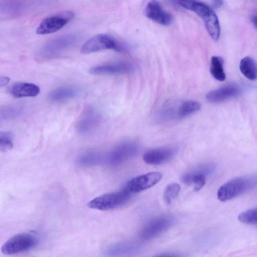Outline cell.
I'll return each mask as SVG.
<instances>
[{
    "label": "cell",
    "mask_w": 257,
    "mask_h": 257,
    "mask_svg": "<svg viewBox=\"0 0 257 257\" xmlns=\"http://www.w3.org/2000/svg\"><path fill=\"white\" fill-rule=\"evenodd\" d=\"M178 5L191 11L200 17L204 22L205 28L215 41L220 37V27L216 14L208 5L199 1H174Z\"/></svg>",
    "instance_id": "6da1fadb"
},
{
    "label": "cell",
    "mask_w": 257,
    "mask_h": 257,
    "mask_svg": "<svg viewBox=\"0 0 257 257\" xmlns=\"http://www.w3.org/2000/svg\"><path fill=\"white\" fill-rule=\"evenodd\" d=\"M78 41V36L67 34L58 36L44 44L36 53V59L39 62L51 60L73 47Z\"/></svg>",
    "instance_id": "7a4b0ae2"
},
{
    "label": "cell",
    "mask_w": 257,
    "mask_h": 257,
    "mask_svg": "<svg viewBox=\"0 0 257 257\" xmlns=\"http://www.w3.org/2000/svg\"><path fill=\"white\" fill-rule=\"evenodd\" d=\"M257 184L254 176H241L232 179L220 187L217 198L225 202L235 198L252 189Z\"/></svg>",
    "instance_id": "3957f363"
},
{
    "label": "cell",
    "mask_w": 257,
    "mask_h": 257,
    "mask_svg": "<svg viewBox=\"0 0 257 257\" xmlns=\"http://www.w3.org/2000/svg\"><path fill=\"white\" fill-rule=\"evenodd\" d=\"M106 49H111L119 52L127 51L125 44L115 37L107 34H98L88 39L81 47V52L90 54Z\"/></svg>",
    "instance_id": "277c9868"
},
{
    "label": "cell",
    "mask_w": 257,
    "mask_h": 257,
    "mask_svg": "<svg viewBox=\"0 0 257 257\" xmlns=\"http://www.w3.org/2000/svg\"><path fill=\"white\" fill-rule=\"evenodd\" d=\"M132 193L126 186L119 191L103 194L90 200L88 207L102 211L113 209L126 204Z\"/></svg>",
    "instance_id": "5b68a950"
},
{
    "label": "cell",
    "mask_w": 257,
    "mask_h": 257,
    "mask_svg": "<svg viewBox=\"0 0 257 257\" xmlns=\"http://www.w3.org/2000/svg\"><path fill=\"white\" fill-rule=\"evenodd\" d=\"M36 237L29 233H21L12 237L1 248L2 252L7 255L19 253L28 250L36 244Z\"/></svg>",
    "instance_id": "8992f818"
},
{
    "label": "cell",
    "mask_w": 257,
    "mask_h": 257,
    "mask_svg": "<svg viewBox=\"0 0 257 257\" xmlns=\"http://www.w3.org/2000/svg\"><path fill=\"white\" fill-rule=\"evenodd\" d=\"M74 17L72 12H64L44 19L37 27L36 33L47 35L55 33L65 26Z\"/></svg>",
    "instance_id": "52a82bcc"
},
{
    "label": "cell",
    "mask_w": 257,
    "mask_h": 257,
    "mask_svg": "<svg viewBox=\"0 0 257 257\" xmlns=\"http://www.w3.org/2000/svg\"><path fill=\"white\" fill-rule=\"evenodd\" d=\"M138 151V146L134 143H123L114 148L103 158L110 165H116L133 156Z\"/></svg>",
    "instance_id": "ba28073f"
},
{
    "label": "cell",
    "mask_w": 257,
    "mask_h": 257,
    "mask_svg": "<svg viewBox=\"0 0 257 257\" xmlns=\"http://www.w3.org/2000/svg\"><path fill=\"white\" fill-rule=\"evenodd\" d=\"M162 178L160 172H149L133 178L127 182L126 187L132 194L137 193L155 185Z\"/></svg>",
    "instance_id": "9c48e42d"
},
{
    "label": "cell",
    "mask_w": 257,
    "mask_h": 257,
    "mask_svg": "<svg viewBox=\"0 0 257 257\" xmlns=\"http://www.w3.org/2000/svg\"><path fill=\"white\" fill-rule=\"evenodd\" d=\"M173 223L172 217L162 216L154 218L141 230L140 236L144 239H150L157 236L169 228Z\"/></svg>",
    "instance_id": "30bf717a"
},
{
    "label": "cell",
    "mask_w": 257,
    "mask_h": 257,
    "mask_svg": "<svg viewBox=\"0 0 257 257\" xmlns=\"http://www.w3.org/2000/svg\"><path fill=\"white\" fill-rule=\"evenodd\" d=\"M214 169L215 166L213 164L202 165L184 175L182 180L186 184H193L194 191H198L205 185L206 176L211 174Z\"/></svg>",
    "instance_id": "8fae6325"
},
{
    "label": "cell",
    "mask_w": 257,
    "mask_h": 257,
    "mask_svg": "<svg viewBox=\"0 0 257 257\" xmlns=\"http://www.w3.org/2000/svg\"><path fill=\"white\" fill-rule=\"evenodd\" d=\"M144 13L147 18L161 25H170L173 21L172 16L156 1H151L147 4Z\"/></svg>",
    "instance_id": "7c38bea8"
},
{
    "label": "cell",
    "mask_w": 257,
    "mask_h": 257,
    "mask_svg": "<svg viewBox=\"0 0 257 257\" xmlns=\"http://www.w3.org/2000/svg\"><path fill=\"white\" fill-rule=\"evenodd\" d=\"M134 70L133 64L122 62L94 66L89 69V73L97 75L122 74L132 72Z\"/></svg>",
    "instance_id": "4fadbf2b"
},
{
    "label": "cell",
    "mask_w": 257,
    "mask_h": 257,
    "mask_svg": "<svg viewBox=\"0 0 257 257\" xmlns=\"http://www.w3.org/2000/svg\"><path fill=\"white\" fill-rule=\"evenodd\" d=\"M176 149L172 147H163L154 149L146 152L143 157V161L147 164L157 165L170 160L175 154Z\"/></svg>",
    "instance_id": "5bb4252c"
},
{
    "label": "cell",
    "mask_w": 257,
    "mask_h": 257,
    "mask_svg": "<svg viewBox=\"0 0 257 257\" xmlns=\"http://www.w3.org/2000/svg\"><path fill=\"white\" fill-rule=\"evenodd\" d=\"M239 93V89L234 85L229 84L223 86L208 92L206 99L212 103H217L232 98Z\"/></svg>",
    "instance_id": "9a60e30c"
},
{
    "label": "cell",
    "mask_w": 257,
    "mask_h": 257,
    "mask_svg": "<svg viewBox=\"0 0 257 257\" xmlns=\"http://www.w3.org/2000/svg\"><path fill=\"white\" fill-rule=\"evenodd\" d=\"M99 117L91 107L86 108L81 115L77 122L78 130L81 133H88L93 131L98 124Z\"/></svg>",
    "instance_id": "2e32d148"
},
{
    "label": "cell",
    "mask_w": 257,
    "mask_h": 257,
    "mask_svg": "<svg viewBox=\"0 0 257 257\" xmlns=\"http://www.w3.org/2000/svg\"><path fill=\"white\" fill-rule=\"evenodd\" d=\"M9 92L15 97L22 98L37 96L40 93V89L38 86L34 83L20 82L13 85Z\"/></svg>",
    "instance_id": "e0dca14e"
},
{
    "label": "cell",
    "mask_w": 257,
    "mask_h": 257,
    "mask_svg": "<svg viewBox=\"0 0 257 257\" xmlns=\"http://www.w3.org/2000/svg\"><path fill=\"white\" fill-rule=\"evenodd\" d=\"M79 92L78 88L75 86H63L52 90L48 97L53 101H60L74 97Z\"/></svg>",
    "instance_id": "ac0fdd59"
},
{
    "label": "cell",
    "mask_w": 257,
    "mask_h": 257,
    "mask_svg": "<svg viewBox=\"0 0 257 257\" xmlns=\"http://www.w3.org/2000/svg\"><path fill=\"white\" fill-rule=\"evenodd\" d=\"M25 5L20 2L4 1L1 2V16L13 17L20 15L25 9Z\"/></svg>",
    "instance_id": "d6986e66"
},
{
    "label": "cell",
    "mask_w": 257,
    "mask_h": 257,
    "mask_svg": "<svg viewBox=\"0 0 257 257\" xmlns=\"http://www.w3.org/2000/svg\"><path fill=\"white\" fill-rule=\"evenodd\" d=\"M239 69L248 79L254 80L257 79V64L252 58L247 56L242 58L239 63Z\"/></svg>",
    "instance_id": "ffe728a7"
},
{
    "label": "cell",
    "mask_w": 257,
    "mask_h": 257,
    "mask_svg": "<svg viewBox=\"0 0 257 257\" xmlns=\"http://www.w3.org/2000/svg\"><path fill=\"white\" fill-rule=\"evenodd\" d=\"M210 71L212 76L217 80L223 81L226 75L223 68V60L219 56L212 57Z\"/></svg>",
    "instance_id": "44dd1931"
},
{
    "label": "cell",
    "mask_w": 257,
    "mask_h": 257,
    "mask_svg": "<svg viewBox=\"0 0 257 257\" xmlns=\"http://www.w3.org/2000/svg\"><path fill=\"white\" fill-rule=\"evenodd\" d=\"M201 108L200 103L194 100H186L181 103L177 110V115L179 117H186L198 111Z\"/></svg>",
    "instance_id": "7402d4cb"
},
{
    "label": "cell",
    "mask_w": 257,
    "mask_h": 257,
    "mask_svg": "<svg viewBox=\"0 0 257 257\" xmlns=\"http://www.w3.org/2000/svg\"><path fill=\"white\" fill-rule=\"evenodd\" d=\"M103 160L101 154L96 152H88L81 155L77 159V162L84 166L96 165Z\"/></svg>",
    "instance_id": "603a6c76"
},
{
    "label": "cell",
    "mask_w": 257,
    "mask_h": 257,
    "mask_svg": "<svg viewBox=\"0 0 257 257\" xmlns=\"http://www.w3.org/2000/svg\"><path fill=\"white\" fill-rule=\"evenodd\" d=\"M181 190L180 185L177 183H173L168 185L164 192V199L165 202L171 204L178 196Z\"/></svg>",
    "instance_id": "cb8c5ba5"
},
{
    "label": "cell",
    "mask_w": 257,
    "mask_h": 257,
    "mask_svg": "<svg viewBox=\"0 0 257 257\" xmlns=\"http://www.w3.org/2000/svg\"><path fill=\"white\" fill-rule=\"evenodd\" d=\"M238 219L243 223L257 224V208L241 212L238 216Z\"/></svg>",
    "instance_id": "d4e9b609"
},
{
    "label": "cell",
    "mask_w": 257,
    "mask_h": 257,
    "mask_svg": "<svg viewBox=\"0 0 257 257\" xmlns=\"http://www.w3.org/2000/svg\"><path fill=\"white\" fill-rule=\"evenodd\" d=\"M13 147V137L10 132L0 133V150L5 152L11 150Z\"/></svg>",
    "instance_id": "484cf974"
},
{
    "label": "cell",
    "mask_w": 257,
    "mask_h": 257,
    "mask_svg": "<svg viewBox=\"0 0 257 257\" xmlns=\"http://www.w3.org/2000/svg\"><path fill=\"white\" fill-rule=\"evenodd\" d=\"M20 110V108L16 106H8L4 108L2 112V116H10L17 114Z\"/></svg>",
    "instance_id": "4316f807"
},
{
    "label": "cell",
    "mask_w": 257,
    "mask_h": 257,
    "mask_svg": "<svg viewBox=\"0 0 257 257\" xmlns=\"http://www.w3.org/2000/svg\"><path fill=\"white\" fill-rule=\"evenodd\" d=\"M155 257H183L182 255L178 253H163L160 254Z\"/></svg>",
    "instance_id": "83f0119b"
},
{
    "label": "cell",
    "mask_w": 257,
    "mask_h": 257,
    "mask_svg": "<svg viewBox=\"0 0 257 257\" xmlns=\"http://www.w3.org/2000/svg\"><path fill=\"white\" fill-rule=\"evenodd\" d=\"M10 81V78L7 76H1L0 79V85L1 87L7 85Z\"/></svg>",
    "instance_id": "f1b7e54d"
},
{
    "label": "cell",
    "mask_w": 257,
    "mask_h": 257,
    "mask_svg": "<svg viewBox=\"0 0 257 257\" xmlns=\"http://www.w3.org/2000/svg\"><path fill=\"white\" fill-rule=\"evenodd\" d=\"M222 1H214L213 3V5L214 7H218L222 5Z\"/></svg>",
    "instance_id": "f546056e"
},
{
    "label": "cell",
    "mask_w": 257,
    "mask_h": 257,
    "mask_svg": "<svg viewBox=\"0 0 257 257\" xmlns=\"http://www.w3.org/2000/svg\"><path fill=\"white\" fill-rule=\"evenodd\" d=\"M252 21L254 26L257 28V13L253 17Z\"/></svg>",
    "instance_id": "4dcf8cb0"
}]
</instances>
